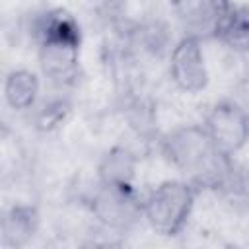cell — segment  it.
<instances>
[{"mask_svg":"<svg viewBox=\"0 0 249 249\" xmlns=\"http://www.w3.org/2000/svg\"><path fill=\"white\" fill-rule=\"evenodd\" d=\"M169 74L175 86L183 91L196 93L208 84V70L204 62V53L200 39L195 35H185L171 53Z\"/></svg>","mask_w":249,"mask_h":249,"instance_id":"obj_5","label":"cell"},{"mask_svg":"<svg viewBox=\"0 0 249 249\" xmlns=\"http://www.w3.org/2000/svg\"><path fill=\"white\" fill-rule=\"evenodd\" d=\"M134 158L123 148L111 150L99 163V177L101 183H113V185H130V179L134 175Z\"/></svg>","mask_w":249,"mask_h":249,"instance_id":"obj_10","label":"cell"},{"mask_svg":"<svg viewBox=\"0 0 249 249\" xmlns=\"http://www.w3.org/2000/svg\"><path fill=\"white\" fill-rule=\"evenodd\" d=\"M37 212L31 206H16L4 220V239L14 245L25 243L37 228Z\"/></svg>","mask_w":249,"mask_h":249,"instance_id":"obj_11","label":"cell"},{"mask_svg":"<svg viewBox=\"0 0 249 249\" xmlns=\"http://www.w3.org/2000/svg\"><path fill=\"white\" fill-rule=\"evenodd\" d=\"M214 37L235 53L249 51V8L231 6L222 18Z\"/></svg>","mask_w":249,"mask_h":249,"instance_id":"obj_8","label":"cell"},{"mask_svg":"<svg viewBox=\"0 0 249 249\" xmlns=\"http://www.w3.org/2000/svg\"><path fill=\"white\" fill-rule=\"evenodd\" d=\"M173 14L187 35L214 37L222 18L231 8L230 0H171Z\"/></svg>","mask_w":249,"mask_h":249,"instance_id":"obj_6","label":"cell"},{"mask_svg":"<svg viewBox=\"0 0 249 249\" xmlns=\"http://www.w3.org/2000/svg\"><path fill=\"white\" fill-rule=\"evenodd\" d=\"M93 210L97 218L109 226H124L130 222L142 204L136 202L130 185L101 183V189L93 200Z\"/></svg>","mask_w":249,"mask_h":249,"instance_id":"obj_7","label":"cell"},{"mask_svg":"<svg viewBox=\"0 0 249 249\" xmlns=\"http://www.w3.org/2000/svg\"><path fill=\"white\" fill-rule=\"evenodd\" d=\"M39 43V62L51 80L70 78L78 64L80 27L64 10H53L39 18L35 25Z\"/></svg>","mask_w":249,"mask_h":249,"instance_id":"obj_2","label":"cell"},{"mask_svg":"<svg viewBox=\"0 0 249 249\" xmlns=\"http://www.w3.org/2000/svg\"><path fill=\"white\" fill-rule=\"evenodd\" d=\"M202 126L212 142L228 156L239 152L249 140V113L233 101L216 103L208 111Z\"/></svg>","mask_w":249,"mask_h":249,"instance_id":"obj_4","label":"cell"},{"mask_svg":"<svg viewBox=\"0 0 249 249\" xmlns=\"http://www.w3.org/2000/svg\"><path fill=\"white\" fill-rule=\"evenodd\" d=\"M165 158L196 187H218L230 173V156L210 138L204 126H181L169 132L161 144Z\"/></svg>","mask_w":249,"mask_h":249,"instance_id":"obj_1","label":"cell"},{"mask_svg":"<svg viewBox=\"0 0 249 249\" xmlns=\"http://www.w3.org/2000/svg\"><path fill=\"white\" fill-rule=\"evenodd\" d=\"M195 196L196 193L191 181H163L142 202V214L158 233L173 237L187 226Z\"/></svg>","mask_w":249,"mask_h":249,"instance_id":"obj_3","label":"cell"},{"mask_svg":"<svg viewBox=\"0 0 249 249\" xmlns=\"http://www.w3.org/2000/svg\"><path fill=\"white\" fill-rule=\"evenodd\" d=\"M39 93V80L29 70H12L4 82V97L16 111L33 107Z\"/></svg>","mask_w":249,"mask_h":249,"instance_id":"obj_9","label":"cell"}]
</instances>
